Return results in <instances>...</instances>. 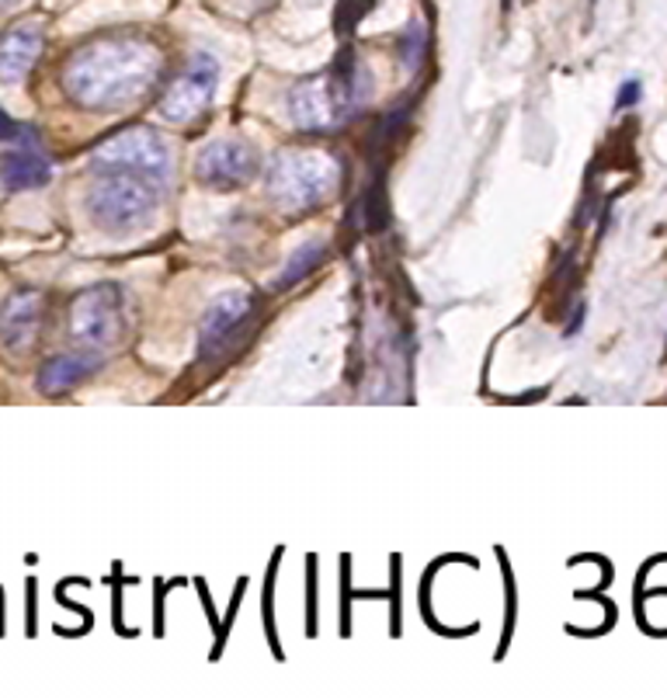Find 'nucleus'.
<instances>
[{
  "label": "nucleus",
  "mask_w": 667,
  "mask_h": 698,
  "mask_svg": "<svg viewBox=\"0 0 667 698\" xmlns=\"http://www.w3.org/2000/svg\"><path fill=\"white\" fill-rule=\"evenodd\" d=\"M250 306H254V299L247 292H223V296H216L209 302V309H205L202 324H198V351H202V358L213 355L229 338V333L244 324V317L250 314Z\"/></svg>",
  "instance_id": "9"
},
{
  "label": "nucleus",
  "mask_w": 667,
  "mask_h": 698,
  "mask_svg": "<svg viewBox=\"0 0 667 698\" xmlns=\"http://www.w3.org/2000/svg\"><path fill=\"white\" fill-rule=\"evenodd\" d=\"M254 171H258V157H254V150L244 140H216L205 146L195 161L198 181L216 192L244 188L254 177Z\"/></svg>",
  "instance_id": "8"
},
{
  "label": "nucleus",
  "mask_w": 667,
  "mask_h": 698,
  "mask_svg": "<svg viewBox=\"0 0 667 698\" xmlns=\"http://www.w3.org/2000/svg\"><path fill=\"white\" fill-rule=\"evenodd\" d=\"M18 136H21L18 122H14V119H8L4 112H0V143H11V140H18Z\"/></svg>",
  "instance_id": "17"
},
{
  "label": "nucleus",
  "mask_w": 667,
  "mask_h": 698,
  "mask_svg": "<svg viewBox=\"0 0 667 698\" xmlns=\"http://www.w3.org/2000/svg\"><path fill=\"white\" fill-rule=\"evenodd\" d=\"M39 320H42V296L35 289H21L14 292L4 309H0V345L8 351H24L39 333Z\"/></svg>",
  "instance_id": "10"
},
{
  "label": "nucleus",
  "mask_w": 667,
  "mask_h": 698,
  "mask_svg": "<svg viewBox=\"0 0 667 698\" xmlns=\"http://www.w3.org/2000/svg\"><path fill=\"white\" fill-rule=\"evenodd\" d=\"M584 314H587V309H584V306H577V317L567 324V330H563V333H567V338H574V333L581 330V324H584Z\"/></svg>",
  "instance_id": "18"
},
{
  "label": "nucleus",
  "mask_w": 667,
  "mask_h": 698,
  "mask_svg": "<svg viewBox=\"0 0 667 698\" xmlns=\"http://www.w3.org/2000/svg\"><path fill=\"white\" fill-rule=\"evenodd\" d=\"M98 366H101V358L94 351H88V355H57V358H49L42 366L39 390L49 393V397L66 393V390H73L76 382H84Z\"/></svg>",
  "instance_id": "12"
},
{
  "label": "nucleus",
  "mask_w": 667,
  "mask_h": 698,
  "mask_svg": "<svg viewBox=\"0 0 667 698\" xmlns=\"http://www.w3.org/2000/svg\"><path fill=\"white\" fill-rule=\"evenodd\" d=\"M338 164L324 150H281L268 164V192L286 209H310L338 188Z\"/></svg>",
  "instance_id": "3"
},
{
  "label": "nucleus",
  "mask_w": 667,
  "mask_h": 698,
  "mask_svg": "<svg viewBox=\"0 0 667 698\" xmlns=\"http://www.w3.org/2000/svg\"><path fill=\"white\" fill-rule=\"evenodd\" d=\"M639 97H644V88H639V81H626V84L619 88V94H615V109L626 112V109L639 105Z\"/></svg>",
  "instance_id": "16"
},
{
  "label": "nucleus",
  "mask_w": 667,
  "mask_h": 698,
  "mask_svg": "<svg viewBox=\"0 0 667 698\" xmlns=\"http://www.w3.org/2000/svg\"><path fill=\"white\" fill-rule=\"evenodd\" d=\"M161 177L133 174V171H109L98 174V185L88 195V213L109 233H130L143 226L153 209L161 205Z\"/></svg>",
  "instance_id": "2"
},
{
  "label": "nucleus",
  "mask_w": 667,
  "mask_h": 698,
  "mask_svg": "<svg viewBox=\"0 0 667 698\" xmlns=\"http://www.w3.org/2000/svg\"><path fill=\"white\" fill-rule=\"evenodd\" d=\"M42 53V29L35 21H21L0 35V81H21Z\"/></svg>",
  "instance_id": "11"
},
{
  "label": "nucleus",
  "mask_w": 667,
  "mask_h": 698,
  "mask_svg": "<svg viewBox=\"0 0 667 698\" xmlns=\"http://www.w3.org/2000/svg\"><path fill=\"white\" fill-rule=\"evenodd\" d=\"M362 97V84H358V70L351 57H341L330 66V73L317 76V81H302L289 91V119L299 129H327L338 125Z\"/></svg>",
  "instance_id": "4"
},
{
  "label": "nucleus",
  "mask_w": 667,
  "mask_h": 698,
  "mask_svg": "<svg viewBox=\"0 0 667 698\" xmlns=\"http://www.w3.org/2000/svg\"><path fill=\"white\" fill-rule=\"evenodd\" d=\"M324 254H327L324 240H310V244L296 247V254L289 257V265L281 268V275H278V289H289L293 281H299V278L310 275V271L324 261Z\"/></svg>",
  "instance_id": "14"
},
{
  "label": "nucleus",
  "mask_w": 667,
  "mask_h": 698,
  "mask_svg": "<svg viewBox=\"0 0 667 698\" xmlns=\"http://www.w3.org/2000/svg\"><path fill=\"white\" fill-rule=\"evenodd\" d=\"M70 333L76 345H84L91 351L112 348L125 333V314H122V292L119 286H101L84 289L70 306Z\"/></svg>",
  "instance_id": "6"
},
{
  "label": "nucleus",
  "mask_w": 667,
  "mask_h": 698,
  "mask_svg": "<svg viewBox=\"0 0 667 698\" xmlns=\"http://www.w3.org/2000/svg\"><path fill=\"white\" fill-rule=\"evenodd\" d=\"M403 49H407V57H410V66H418L421 63V53H424V29L414 21L410 24V32L403 39Z\"/></svg>",
  "instance_id": "15"
},
{
  "label": "nucleus",
  "mask_w": 667,
  "mask_h": 698,
  "mask_svg": "<svg viewBox=\"0 0 667 698\" xmlns=\"http://www.w3.org/2000/svg\"><path fill=\"white\" fill-rule=\"evenodd\" d=\"M91 171L94 174L133 171V174H150L164 181L171 171V150L153 129H143V125L119 129V133H112L101 146H94Z\"/></svg>",
  "instance_id": "5"
},
{
  "label": "nucleus",
  "mask_w": 667,
  "mask_h": 698,
  "mask_svg": "<svg viewBox=\"0 0 667 698\" xmlns=\"http://www.w3.org/2000/svg\"><path fill=\"white\" fill-rule=\"evenodd\" d=\"M219 84V63L209 53H198L188 70L177 76V81L167 88V94L161 97V115L174 125H185L192 119H198L209 101L216 94Z\"/></svg>",
  "instance_id": "7"
},
{
  "label": "nucleus",
  "mask_w": 667,
  "mask_h": 698,
  "mask_svg": "<svg viewBox=\"0 0 667 698\" xmlns=\"http://www.w3.org/2000/svg\"><path fill=\"white\" fill-rule=\"evenodd\" d=\"M161 76V49L140 35H105L76 49L66 63V94L84 109H122L140 101Z\"/></svg>",
  "instance_id": "1"
},
{
  "label": "nucleus",
  "mask_w": 667,
  "mask_h": 698,
  "mask_svg": "<svg viewBox=\"0 0 667 698\" xmlns=\"http://www.w3.org/2000/svg\"><path fill=\"white\" fill-rule=\"evenodd\" d=\"M49 177H53V167H49V161L39 157V153H32V150L8 153V157L0 161V185H4L8 192L42 188Z\"/></svg>",
  "instance_id": "13"
},
{
  "label": "nucleus",
  "mask_w": 667,
  "mask_h": 698,
  "mask_svg": "<svg viewBox=\"0 0 667 698\" xmlns=\"http://www.w3.org/2000/svg\"><path fill=\"white\" fill-rule=\"evenodd\" d=\"M11 4H18V0H0V8H11Z\"/></svg>",
  "instance_id": "19"
}]
</instances>
